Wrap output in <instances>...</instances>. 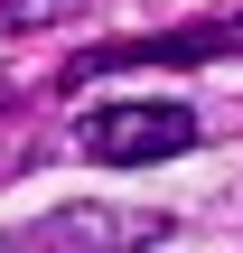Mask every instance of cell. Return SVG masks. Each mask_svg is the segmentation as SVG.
Returning a JSON list of instances; mask_svg holds the SVG:
<instances>
[{
	"label": "cell",
	"mask_w": 243,
	"mask_h": 253,
	"mask_svg": "<svg viewBox=\"0 0 243 253\" xmlns=\"http://www.w3.org/2000/svg\"><path fill=\"white\" fill-rule=\"evenodd\" d=\"M0 113H9V84H0Z\"/></svg>",
	"instance_id": "cell-5"
},
{
	"label": "cell",
	"mask_w": 243,
	"mask_h": 253,
	"mask_svg": "<svg viewBox=\"0 0 243 253\" xmlns=\"http://www.w3.org/2000/svg\"><path fill=\"white\" fill-rule=\"evenodd\" d=\"M150 235H169V216H56L28 244H150Z\"/></svg>",
	"instance_id": "cell-3"
},
{
	"label": "cell",
	"mask_w": 243,
	"mask_h": 253,
	"mask_svg": "<svg viewBox=\"0 0 243 253\" xmlns=\"http://www.w3.org/2000/svg\"><path fill=\"white\" fill-rule=\"evenodd\" d=\"M206 56H243L234 28H169V38H122V47H94V56H75L66 66V84H84V75H112V66H206Z\"/></svg>",
	"instance_id": "cell-2"
},
{
	"label": "cell",
	"mask_w": 243,
	"mask_h": 253,
	"mask_svg": "<svg viewBox=\"0 0 243 253\" xmlns=\"http://www.w3.org/2000/svg\"><path fill=\"white\" fill-rule=\"evenodd\" d=\"M84 160H103V169H140V160H178V150H197L206 141V122L187 113V103H103V113H84Z\"/></svg>",
	"instance_id": "cell-1"
},
{
	"label": "cell",
	"mask_w": 243,
	"mask_h": 253,
	"mask_svg": "<svg viewBox=\"0 0 243 253\" xmlns=\"http://www.w3.org/2000/svg\"><path fill=\"white\" fill-rule=\"evenodd\" d=\"M84 0H0V28H56V19H75Z\"/></svg>",
	"instance_id": "cell-4"
}]
</instances>
